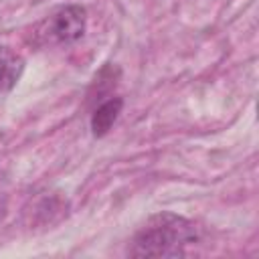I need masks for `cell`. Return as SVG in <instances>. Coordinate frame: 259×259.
<instances>
[{
    "label": "cell",
    "instance_id": "obj_4",
    "mask_svg": "<svg viewBox=\"0 0 259 259\" xmlns=\"http://www.w3.org/2000/svg\"><path fill=\"white\" fill-rule=\"evenodd\" d=\"M24 71V59L10 47H0V93L10 91Z\"/></svg>",
    "mask_w": 259,
    "mask_h": 259
},
{
    "label": "cell",
    "instance_id": "obj_3",
    "mask_svg": "<svg viewBox=\"0 0 259 259\" xmlns=\"http://www.w3.org/2000/svg\"><path fill=\"white\" fill-rule=\"evenodd\" d=\"M121 109H123L121 97H109L99 107H95V111L91 113V134L95 138H103L111 130V125L117 121Z\"/></svg>",
    "mask_w": 259,
    "mask_h": 259
},
{
    "label": "cell",
    "instance_id": "obj_1",
    "mask_svg": "<svg viewBox=\"0 0 259 259\" xmlns=\"http://www.w3.org/2000/svg\"><path fill=\"white\" fill-rule=\"evenodd\" d=\"M200 229L194 221L176 212L152 214L134 235L127 255L132 257H184L200 243Z\"/></svg>",
    "mask_w": 259,
    "mask_h": 259
},
{
    "label": "cell",
    "instance_id": "obj_5",
    "mask_svg": "<svg viewBox=\"0 0 259 259\" xmlns=\"http://www.w3.org/2000/svg\"><path fill=\"white\" fill-rule=\"evenodd\" d=\"M6 214H8V198L0 194V223L6 219Z\"/></svg>",
    "mask_w": 259,
    "mask_h": 259
},
{
    "label": "cell",
    "instance_id": "obj_2",
    "mask_svg": "<svg viewBox=\"0 0 259 259\" xmlns=\"http://www.w3.org/2000/svg\"><path fill=\"white\" fill-rule=\"evenodd\" d=\"M87 28V12L79 4H65L51 12L34 30L40 45H69L79 40Z\"/></svg>",
    "mask_w": 259,
    "mask_h": 259
}]
</instances>
